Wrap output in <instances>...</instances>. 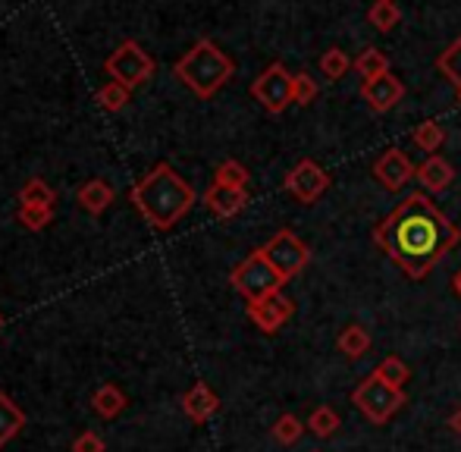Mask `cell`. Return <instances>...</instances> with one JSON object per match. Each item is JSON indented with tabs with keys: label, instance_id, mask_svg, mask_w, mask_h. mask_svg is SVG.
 <instances>
[{
	"label": "cell",
	"instance_id": "cell-1",
	"mask_svg": "<svg viewBox=\"0 0 461 452\" xmlns=\"http://www.w3.org/2000/svg\"><path fill=\"white\" fill-rule=\"evenodd\" d=\"M461 239L458 226L427 195H408L386 221L374 226V242L389 255L411 280H424Z\"/></svg>",
	"mask_w": 461,
	"mask_h": 452
},
{
	"label": "cell",
	"instance_id": "cell-2",
	"mask_svg": "<svg viewBox=\"0 0 461 452\" xmlns=\"http://www.w3.org/2000/svg\"><path fill=\"white\" fill-rule=\"evenodd\" d=\"M129 198L154 230H170L192 211L194 189L170 164H158L129 189Z\"/></svg>",
	"mask_w": 461,
	"mask_h": 452
},
{
	"label": "cell",
	"instance_id": "cell-3",
	"mask_svg": "<svg viewBox=\"0 0 461 452\" xmlns=\"http://www.w3.org/2000/svg\"><path fill=\"white\" fill-rule=\"evenodd\" d=\"M176 76L192 88L198 98H211L217 95L226 82L232 79V60L211 41V38H201L192 44V50H185L176 60Z\"/></svg>",
	"mask_w": 461,
	"mask_h": 452
},
{
	"label": "cell",
	"instance_id": "cell-4",
	"mask_svg": "<svg viewBox=\"0 0 461 452\" xmlns=\"http://www.w3.org/2000/svg\"><path fill=\"white\" fill-rule=\"evenodd\" d=\"M230 283H232V289H236V293L251 305V302H261V299H267V295L279 293L285 280L276 274L274 264L264 258V251L258 249V251H251V255L245 258L236 270H232Z\"/></svg>",
	"mask_w": 461,
	"mask_h": 452
},
{
	"label": "cell",
	"instance_id": "cell-5",
	"mask_svg": "<svg viewBox=\"0 0 461 452\" xmlns=\"http://www.w3.org/2000/svg\"><path fill=\"white\" fill-rule=\"evenodd\" d=\"M104 69H107L110 79L120 82V86H126L129 92H132V88L145 86L154 76V60L139 41L129 38V41H122L120 48L104 60Z\"/></svg>",
	"mask_w": 461,
	"mask_h": 452
},
{
	"label": "cell",
	"instance_id": "cell-6",
	"mask_svg": "<svg viewBox=\"0 0 461 452\" xmlns=\"http://www.w3.org/2000/svg\"><path fill=\"white\" fill-rule=\"evenodd\" d=\"M352 402L365 411L367 421L386 424L389 418L405 405V390H395V386H389L383 377L370 374V377H365L358 384V390L352 393Z\"/></svg>",
	"mask_w": 461,
	"mask_h": 452
},
{
	"label": "cell",
	"instance_id": "cell-7",
	"mask_svg": "<svg viewBox=\"0 0 461 452\" xmlns=\"http://www.w3.org/2000/svg\"><path fill=\"white\" fill-rule=\"evenodd\" d=\"M261 251H264V258L274 264L276 274L283 276V280H292V276H298L304 267H308V261H311L308 245H304L302 239H298L295 232H289V230H279Z\"/></svg>",
	"mask_w": 461,
	"mask_h": 452
},
{
	"label": "cell",
	"instance_id": "cell-8",
	"mask_svg": "<svg viewBox=\"0 0 461 452\" xmlns=\"http://www.w3.org/2000/svg\"><path fill=\"white\" fill-rule=\"evenodd\" d=\"M251 95L255 101L270 113H283L289 104H295L292 98V73L283 63H270L255 82H251Z\"/></svg>",
	"mask_w": 461,
	"mask_h": 452
},
{
	"label": "cell",
	"instance_id": "cell-9",
	"mask_svg": "<svg viewBox=\"0 0 461 452\" xmlns=\"http://www.w3.org/2000/svg\"><path fill=\"white\" fill-rule=\"evenodd\" d=\"M327 185H330L327 170H323V167L317 164V160H311V158L298 160V164L289 170V176H285V189H289L302 204L317 202V198L327 192Z\"/></svg>",
	"mask_w": 461,
	"mask_h": 452
},
{
	"label": "cell",
	"instance_id": "cell-10",
	"mask_svg": "<svg viewBox=\"0 0 461 452\" xmlns=\"http://www.w3.org/2000/svg\"><path fill=\"white\" fill-rule=\"evenodd\" d=\"M374 176L386 192H402L408 185V179L418 176V167H414L399 148H389V151L374 164Z\"/></svg>",
	"mask_w": 461,
	"mask_h": 452
},
{
	"label": "cell",
	"instance_id": "cell-11",
	"mask_svg": "<svg viewBox=\"0 0 461 452\" xmlns=\"http://www.w3.org/2000/svg\"><path fill=\"white\" fill-rule=\"evenodd\" d=\"M292 312H295V305H292V299H285L283 293H274V295H267V299L251 302L249 305V318L255 321L258 330H264V333H276L279 327L292 318Z\"/></svg>",
	"mask_w": 461,
	"mask_h": 452
},
{
	"label": "cell",
	"instance_id": "cell-12",
	"mask_svg": "<svg viewBox=\"0 0 461 452\" xmlns=\"http://www.w3.org/2000/svg\"><path fill=\"white\" fill-rule=\"evenodd\" d=\"M402 95H405V86H402L393 73H383L361 86V98H365L370 111H376V113H389L402 101Z\"/></svg>",
	"mask_w": 461,
	"mask_h": 452
},
{
	"label": "cell",
	"instance_id": "cell-13",
	"mask_svg": "<svg viewBox=\"0 0 461 452\" xmlns=\"http://www.w3.org/2000/svg\"><path fill=\"white\" fill-rule=\"evenodd\" d=\"M217 409H220V399H217V393L211 390V386L204 384V380H198V384L192 386V390L183 396V411L188 418H192L194 424H204V421H211L213 415H217Z\"/></svg>",
	"mask_w": 461,
	"mask_h": 452
},
{
	"label": "cell",
	"instance_id": "cell-14",
	"mask_svg": "<svg viewBox=\"0 0 461 452\" xmlns=\"http://www.w3.org/2000/svg\"><path fill=\"white\" fill-rule=\"evenodd\" d=\"M204 204L217 217H236L239 211L249 204V192H245V189H232V185L213 183L211 189L204 192Z\"/></svg>",
	"mask_w": 461,
	"mask_h": 452
},
{
	"label": "cell",
	"instance_id": "cell-15",
	"mask_svg": "<svg viewBox=\"0 0 461 452\" xmlns=\"http://www.w3.org/2000/svg\"><path fill=\"white\" fill-rule=\"evenodd\" d=\"M418 179H420V185H424L427 192H443V189H449V185H452L456 170H452V164L446 158L430 154V158L418 167Z\"/></svg>",
	"mask_w": 461,
	"mask_h": 452
},
{
	"label": "cell",
	"instance_id": "cell-16",
	"mask_svg": "<svg viewBox=\"0 0 461 452\" xmlns=\"http://www.w3.org/2000/svg\"><path fill=\"white\" fill-rule=\"evenodd\" d=\"M79 204L88 211V214H104V211L113 204V189H110V183H104V179H88V183L79 185Z\"/></svg>",
	"mask_w": 461,
	"mask_h": 452
},
{
	"label": "cell",
	"instance_id": "cell-17",
	"mask_svg": "<svg viewBox=\"0 0 461 452\" xmlns=\"http://www.w3.org/2000/svg\"><path fill=\"white\" fill-rule=\"evenodd\" d=\"M23 428H25V411L0 390V449H4Z\"/></svg>",
	"mask_w": 461,
	"mask_h": 452
},
{
	"label": "cell",
	"instance_id": "cell-18",
	"mask_svg": "<svg viewBox=\"0 0 461 452\" xmlns=\"http://www.w3.org/2000/svg\"><path fill=\"white\" fill-rule=\"evenodd\" d=\"M92 409L97 411L101 418H116L122 409H126V393L120 390V386H113V384H104L101 390L92 396Z\"/></svg>",
	"mask_w": 461,
	"mask_h": 452
},
{
	"label": "cell",
	"instance_id": "cell-19",
	"mask_svg": "<svg viewBox=\"0 0 461 452\" xmlns=\"http://www.w3.org/2000/svg\"><path fill=\"white\" fill-rule=\"evenodd\" d=\"M355 73H358L365 82L376 79V76L389 73V57L383 54L380 48H367V50H361L358 60H355Z\"/></svg>",
	"mask_w": 461,
	"mask_h": 452
},
{
	"label": "cell",
	"instance_id": "cell-20",
	"mask_svg": "<svg viewBox=\"0 0 461 452\" xmlns=\"http://www.w3.org/2000/svg\"><path fill=\"white\" fill-rule=\"evenodd\" d=\"M402 19V10L395 6V0H376L367 10V23L374 25L376 32H393Z\"/></svg>",
	"mask_w": 461,
	"mask_h": 452
},
{
	"label": "cell",
	"instance_id": "cell-21",
	"mask_svg": "<svg viewBox=\"0 0 461 452\" xmlns=\"http://www.w3.org/2000/svg\"><path fill=\"white\" fill-rule=\"evenodd\" d=\"M57 192L50 189L44 179H29V183L19 189V204H35V208H54Z\"/></svg>",
	"mask_w": 461,
	"mask_h": 452
},
{
	"label": "cell",
	"instance_id": "cell-22",
	"mask_svg": "<svg viewBox=\"0 0 461 452\" xmlns=\"http://www.w3.org/2000/svg\"><path fill=\"white\" fill-rule=\"evenodd\" d=\"M370 348V333L358 324H348L339 333V352H346V358H361Z\"/></svg>",
	"mask_w": 461,
	"mask_h": 452
},
{
	"label": "cell",
	"instance_id": "cell-23",
	"mask_svg": "<svg viewBox=\"0 0 461 452\" xmlns=\"http://www.w3.org/2000/svg\"><path fill=\"white\" fill-rule=\"evenodd\" d=\"M336 428H339V415H336L330 405H317L314 411H311L308 418V430L314 437H321V440H327V437L336 434Z\"/></svg>",
	"mask_w": 461,
	"mask_h": 452
},
{
	"label": "cell",
	"instance_id": "cell-24",
	"mask_svg": "<svg viewBox=\"0 0 461 452\" xmlns=\"http://www.w3.org/2000/svg\"><path fill=\"white\" fill-rule=\"evenodd\" d=\"M437 67H439V73H443L446 79H449L452 86L461 92V38H456V41L439 54Z\"/></svg>",
	"mask_w": 461,
	"mask_h": 452
},
{
	"label": "cell",
	"instance_id": "cell-25",
	"mask_svg": "<svg viewBox=\"0 0 461 452\" xmlns=\"http://www.w3.org/2000/svg\"><path fill=\"white\" fill-rule=\"evenodd\" d=\"M376 377H383L389 386H395V390H405L408 384V365L399 358V355H389V358H383L380 365H376Z\"/></svg>",
	"mask_w": 461,
	"mask_h": 452
},
{
	"label": "cell",
	"instance_id": "cell-26",
	"mask_svg": "<svg viewBox=\"0 0 461 452\" xmlns=\"http://www.w3.org/2000/svg\"><path fill=\"white\" fill-rule=\"evenodd\" d=\"M443 141H446V129L439 126V122L427 120V122H420V126L414 129V145H418L420 151H427V154L439 151V145H443Z\"/></svg>",
	"mask_w": 461,
	"mask_h": 452
},
{
	"label": "cell",
	"instance_id": "cell-27",
	"mask_svg": "<svg viewBox=\"0 0 461 452\" xmlns=\"http://www.w3.org/2000/svg\"><path fill=\"white\" fill-rule=\"evenodd\" d=\"M352 67H355V63L348 60V54H346V50H342V48H330L327 54L321 57V73L327 76L330 82L342 79V76H346Z\"/></svg>",
	"mask_w": 461,
	"mask_h": 452
},
{
	"label": "cell",
	"instance_id": "cell-28",
	"mask_svg": "<svg viewBox=\"0 0 461 452\" xmlns=\"http://www.w3.org/2000/svg\"><path fill=\"white\" fill-rule=\"evenodd\" d=\"M213 183L232 185V189H249V170L239 160H223L213 173Z\"/></svg>",
	"mask_w": 461,
	"mask_h": 452
},
{
	"label": "cell",
	"instance_id": "cell-29",
	"mask_svg": "<svg viewBox=\"0 0 461 452\" xmlns=\"http://www.w3.org/2000/svg\"><path fill=\"white\" fill-rule=\"evenodd\" d=\"M97 101H101L104 111L116 113V111H122V107L129 104V88H126V86H120V82L110 79L107 86L97 88Z\"/></svg>",
	"mask_w": 461,
	"mask_h": 452
},
{
	"label": "cell",
	"instance_id": "cell-30",
	"mask_svg": "<svg viewBox=\"0 0 461 452\" xmlns=\"http://www.w3.org/2000/svg\"><path fill=\"white\" fill-rule=\"evenodd\" d=\"M50 221H54V208H35V204H19V223L25 226V230L38 232L44 230Z\"/></svg>",
	"mask_w": 461,
	"mask_h": 452
},
{
	"label": "cell",
	"instance_id": "cell-31",
	"mask_svg": "<svg viewBox=\"0 0 461 452\" xmlns=\"http://www.w3.org/2000/svg\"><path fill=\"white\" fill-rule=\"evenodd\" d=\"M302 434H304V428H302V421H298L295 415H283L274 424V440L283 443V447H292V443H298V440H302Z\"/></svg>",
	"mask_w": 461,
	"mask_h": 452
},
{
	"label": "cell",
	"instance_id": "cell-32",
	"mask_svg": "<svg viewBox=\"0 0 461 452\" xmlns=\"http://www.w3.org/2000/svg\"><path fill=\"white\" fill-rule=\"evenodd\" d=\"M292 98H295V104L308 107L311 101L317 98V82L311 79L308 73H298V76H292Z\"/></svg>",
	"mask_w": 461,
	"mask_h": 452
},
{
	"label": "cell",
	"instance_id": "cell-33",
	"mask_svg": "<svg viewBox=\"0 0 461 452\" xmlns=\"http://www.w3.org/2000/svg\"><path fill=\"white\" fill-rule=\"evenodd\" d=\"M73 452H104V440L95 434V430H82L73 440Z\"/></svg>",
	"mask_w": 461,
	"mask_h": 452
},
{
	"label": "cell",
	"instance_id": "cell-34",
	"mask_svg": "<svg viewBox=\"0 0 461 452\" xmlns=\"http://www.w3.org/2000/svg\"><path fill=\"white\" fill-rule=\"evenodd\" d=\"M449 424H452V430H456V434L461 437V409L456 411V415H452V421H449Z\"/></svg>",
	"mask_w": 461,
	"mask_h": 452
},
{
	"label": "cell",
	"instance_id": "cell-35",
	"mask_svg": "<svg viewBox=\"0 0 461 452\" xmlns=\"http://www.w3.org/2000/svg\"><path fill=\"white\" fill-rule=\"evenodd\" d=\"M452 286H456V293L461 295V270H458V274H456V280H452Z\"/></svg>",
	"mask_w": 461,
	"mask_h": 452
},
{
	"label": "cell",
	"instance_id": "cell-36",
	"mask_svg": "<svg viewBox=\"0 0 461 452\" xmlns=\"http://www.w3.org/2000/svg\"><path fill=\"white\" fill-rule=\"evenodd\" d=\"M0 327H4V314H0Z\"/></svg>",
	"mask_w": 461,
	"mask_h": 452
},
{
	"label": "cell",
	"instance_id": "cell-37",
	"mask_svg": "<svg viewBox=\"0 0 461 452\" xmlns=\"http://www.w3.org/2000/svg\"><path fill=\"white\" fill-rule=\"evenodd\" d=\"M458 95H461V92H458Z\"/></svg>",
	"mask_w": 461,
	"mask_h": 452
}]
</instances>
